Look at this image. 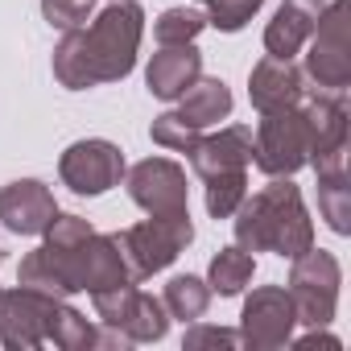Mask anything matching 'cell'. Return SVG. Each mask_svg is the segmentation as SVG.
Instances as JSON below:
<instances>
[{
  "mask_svg": "<svg viewBox=\"0 0 351 351\" xmlns=\"http://www.w3.org/2000/svg\"><path fill=\"white\" fill-rule=\"evenodd\" d=\"M0 265H5V252H0Z\"/></svg>",
  "mask_w": 351,
  "mask_h": 351,
  "instance_id": "cell-32",
  "label": "cell"
},
{
  "mask_svg": "<svg viewBox=\"0 0 351 351\" xmlns=\"http://www.w3.org/2000/svg\"><path fill=\"white\" fill-rule=\"evenodd\" d=\"M191 169L203 182L223 178V173H248L252 165V128L248 124H228L219 132H207L195 141V149L186 153Z\"/></svg>",
  "mask_w": 351,
  "mask_h": 351,
  "instance_id": "cell-14",
  "label": "cell"
},
{
  "mask_svg": "<svg viewBox=\"0 0 351 351\" xmlns=\"http://www.w3.org/2000/svg\"><path fill=\"white\" fill-rule=\"evenodd\" d=\"M203 75V54L195 50V42L186 46H161L149 66H145V83H149V95L157 99H182L186 87Z\"/></svg>",
  "mask_w": 351,
  "mask_h": 351,
  "instance_id": "cell-17",
  "label": "cell"
},
{
  "mask_svg": "<svg viewBox=\"0 0 351 351\" xmlns=\"http://www.w3.org/2000/svg\"><path fill=\"white\" fill-rule=\"evenodd\" d=\"M306 54V79H314L322 91H347L351 83V50H347V0L322 5V17L310 34Z\"/></svg>",
  "mask_w": 351,
  "mask_h": 351,
  "instance_id": "cell-9",
  "label": "cell"
},
{
  "mask_svg": "<svg viewBox=\"0 0 351 351\" xmlns=\"http://www.w3.org/2000/svg\"><path fill=\"white\" fill-rule=\"evenodd\" d=\"M318 17H322V0H281V9L265 29V50L273 58H293L310 42Z\"/></svg>",
  "mask_w": 351,
  "mask_h": 351,
  "instance_id": "cell-18",
  "label": "cell"
},
{
  "mask_svg": "<svg viewBox=\"0 0 351 351\" xmlns=\"http://www.w3.org/2000/svg\"><path fill=\"white\" fill-rule=\"evenodd\" d=\"M149 136H153L161 149H173V153H191V149H195V141H199L203 132H195L191 124H182L178 116H173V112H161V116L153 120Z\"/></svg>",
  "mask_w": 351,
  "mask_h": 351,
  "instance_id": "cell-29",
  "label": "cell"
},
{
  "mask_svg": "<svg viewBox=\"0 0 351 351\" xmlns=\"http://www.w3.org/2000/svg\"><path fill=\"white\" fill-rule=\"evenodd\" d=\"M236 244L244 252H277L285 261L302 256L314 244V219L302 203V191L293 178H273L256 195H244V203L232 215Z\"/></svg>",
  "mask_w": 351,
  "mask_h": 351,
  "instance_id": "cell-3",
  "label": "cell"
},
{
  "mask_svg": "<svg viewBox=\"0 0 351 351\" xmlns=\"http://www.w3.org/2000/svg\"><path fill=\"white\" fill-rule=\"evenodd\" d=\"M182 343L191 351H199V347H240V330H232V326H207V322L195 318Z\"/></svg>",
  "mask_w": 351,
  "mask_h": 351,
  "instance_id": "cell-30",
  "label": "cell"
},
{
  "mask_svg": "<svg viewBox=\"0 0 351 351\" xmlns=\"http://www.w3.org/2000/svg\"><path fill=\"white\" fill-rule=\"evenodd\" d=\"M145 38V9L136 0H112L83 29H66L54 46V79L66 91H91L99 83H120L136 66Z\"/></svg>",
  "mask_w": 351,
  "mask_h": 351,
  "instance_id": "cell-1",
  "label": "cell"
},
{
  "mask_svg": "<svg viewBox=\"0 0 351 351\" xmlns=\"http://www.w3.org/2000/svg\"><path fill=\"white\" fill-rule=\"evenodd\" d=\"M298 326V310L285 285H261L244 298L240 310V347L252 351H277L293 339Z\"/></svg>",
  "mask_w": 351,
  "mask_h": 351,
  "instance_id": "cell-12",
  "label": "cell"
},
{
  "mask_svg": "<svg viewBox=\"0 0 351 351\" xmlns=\"http://www.w3.org/2000/svg\"><path fill=\"white\" fill-rule=\"evenodd\" d=\"M203 13H207V25H215L219 34H240L256 13L265 0H199Z\"/></svg>",
  "mask_w": 351,
  "mask_h": 351,
  "instance_id": "cell-27",
  "label": "cell"
},
{
  "mask_svg": "<svg viewBox=\"0 0 351 351\" xmlns=\"http://www.w3.org/2000/svg\"><path fill=\"white\" fill-rule=\"evenodd\" d=\"M42 236H46L42 248L54 261L66 293H104V289H116V285L132 281L116 236H99L83 215H62L58 211Z\"/></svg>",
  "mask_w": 351,
  "mask_h": 351,
  "instance_id": "cell-2",
  "label": "cell"
},
{
  "mask_svg": "<svg viewBox=\"0 0 351 351\" xmlns=\"http://www.w3.org/2000/svg\"><path fill=\"white\" fill-rule=\"evenodd\" d=\"M289 343H293V347H302V351H310V347H330V351H339V347H343L335 335H326V326H310V335L289 339Z\"/></svg>",
  "mask_w": 351,
  "mask_h": 351,
  "instance_id": "cell-31",
  "label": "cell"
},
{
  "mask_svg": "<svg viewBox=\"0 0 351 351\" xmlns=\"http://www.w3.org/2000/svg\"><path fill=\"white\" fill-rule=\"evenodd\" d=\"M203 186H207V215L211 219H232L236 207L248 195V173H223V178H211Z\"/></svg>",
  "mask_w": 351,
  "mask_h": 351,
  "instance_id": "cell-25",
  "label": "cell"
},
{
  "mask_svg": "<svg viewBox=\"0 0 351 351\" xmlns=\"http://www.w3.org/2000/svg\"><path fill=\"white\" fill-rule=\"evenodd\" d=\"M161 306L169 310V318H182V322H195L207 314L211 306V285L195 273H178V277H169L165 293H161Z\"/></svg>",
  "mask_w": 351,
  "mask_h": 351,
  "instance_id": "cell-22",
  "label": "cell"
},
{
  "mask_svg": "<svg viewBox=\"0 0 351 351\" xmlns=\"http://www.w3.org/2000/svg\"><path fill=\"white\" fill-rule=\"evenodd\" d=\"M58 298L17 285V289H0V343L13 351H34L46 347L50 335V314H54Z\"/></svg>",
  "mask_w": 351,
  "mask_h": 351,
  "instance_id": "cell-13",
  "label": "cell"
},
{
  "mask_svg": "<svg viewBox=\"0 0 351 351\" xmlns=\"http://www.w3.org/2000/svg\"><path fill=\"white\" fill-rule=\"evenodd\" d=\"M91 302H95L99 322L120 330L128 343H157L169 330V310L161 306V298L136 289L132 281L116 285V289H104V293H91Z\"/></svg>",
  "mask_w": 351,
  "mask_h": 351,
  "instance_id": "cell-7",
  "label": "cell"
},
{
  "mask_svg": "<svg viewBox=\"0 0 351 351\" xmlns=\"http://www.w3.org/2000/svg\"><path fill=\"white\" fill-rule=\"evenodd\" d=\"M302 112L310 120V161L314 173H326V169H343L347 165V99L343 91H306L302 99Z\"/></svg>",
  "mask_w": 351,
  "mask_h": 351,
  "instance_id": "cell-11",
  "label": "cell"
},
{
  "mask_svg": "<svg viewBox=\"0 0 351 351\" xmlns=\"http://www.w3.org/2000/svg\"><path fill=\"white\" fill-rule=\"evenodd\" d=\"M42 17L54 29H83L95 17V0H42Z\"/></svg>",
  "mask_w": 351,
  "mask_h": 351,
  "instance_id": "cell-28",
  "label": "cell"
},
{
  "mask_svg": "<svg viewBox=\"0 0 351 351\" xmlns=\"http://www.w3.org/2000/svg\"><path fill=\"white\" fill-rule=\"evenodd\" d=\"M173 116H178L182 124H191L195 132H207L211 124L228 120L232 116V87L223 79H195L186 87V95L178 99V108H173Z\"/></svg>",
  "mask_w": 351,
  "mask_h": 351,
  "instance_id": "cell-19",
  "label": "cell"
},
{
  "mask_svg": "<svg viewBox=\"0 0 351 351\" xmlns=\"http://www.w3.org/2000/svg\"><path fill=\"white\" fill-rule=\"evenodd\" d=\"M124 186H128V199L145 215H182V211H191L186 169L169 157H145V161L128 165Z\"/></svg>",
  "mask_w": 351,
  "mask_h": 351,
  "instance_id": "cell-10",
  "label": "cell"
},
{
  "mask_svg": "<svg viewBox=\"0 0 351 351\" xmlns=\"http://www.w3.org/2000/svg\"><path fill=\"white\" fill-rule=\"evenodd\" d=\"M252 161L269 178H293L310 161V120L298 108L261 112V124L252 132Z\"/></svg>",
  "mask_w": 351,
  "mask_h": 351,
  "instance_id": "cell-5",
  "label": "cell"
},
{
  "mask_svg": "<svg viewBox=\"0 0 351 351\" xmlns=\"http://www.w3.org/2000/svg\"><path fill=\"white\" fill-rule=\"evenodd\" d=\"M203 29H207V13H203V9H191V5H173V9H165V13L153 21L157 46H186V42H195Z\"/></svg>",
  "mask_w": 351,
  "mask_h": 351,
  "instance_id": "cell-24",
  "label": "cell"
},
{
  "mask_svg": "<svg viewBox=\"0 0 351 351\" xmlns=\"http://www.w3.org/2000/svg\"><path fill=\"white\" fill-rule=\"evenodd\" d=\"M318 215L335 236L351 232V182H347V165L318 173Z\"/></svg>",
  "mask_w": 351,
  "mask_h": 351,
  "instance_id": "cell-21",
  "label": "cell"
},
{
  "mask_svg": "<svg viewBox=\"0 0 351 351\" xmlns=\"http://www.w3.org/2000/svg\"><path fill=\"white\" fill-rule=\"evenodd\" d=\"M112 236H116V244H120V252L128 261L132 281L141 285L145 277L169 269L191 248L195 223H191V211H182V215H149L145 223H132V228L112 232Z\"/></svg>",
  "mask_w": 351,
  "mask_h": 351,
  "instance_id": "cell-4",
  "label": "cell"
},
{
  "mask_svg": "<svg viewBox=\"0 0 351 351\" xmlns=\"http://www.w3.org/2000/svg\"><path fill=\"white\" fill-rule=\"evenodd\" d=\"M339 285H343V265H339L335 252L310 244L302 256H293L289 298H293L298 322H306V326H330L335 322V306H339Z\"/></svg>",
  "mask_w": 351,
  "mask_h": 351,
  "instance_id": "cell-6",
  "label": "cell"
},
{
  "mask_svg": "<svg viewBox=\"0 0 351 351\" xmlns=\"http://www.w3.org/2000/svg\"><path fill=\"white\" fill-rule=\"evenodd\" d=\"M252 273H256V256L244 252L240 244H232V248H219V252L211 256L207 285H211V293H219V298H240V293L248 289Z\"/></svg>",
  "mask_w": 351,
  "mask_h": 351,
  "instance_id": "cell-20",
  "label": "cell"
},
{
  "mask_svg": "<svg viewBox=\"0 0 351 351\" xmlns=\"http://www.w3.org/2000/svg\"><path fill=\"white\" fill-rule=\"evenodd\" d=\"M306 71L293 58H273L265 54L252 75H248V99L256 112H277V108H298L306 99Z\"/></svg>",
  "mask_w": 351,
  "mask_h": 351,
  "instance_id": "cell-16",
  "label": "cell"
},
{
  "mask_svg": "<svg viewBox=\"0 0 351 351\" xmlns=\"http://www.w3.org/2000/svg\"><path fill=\"white\" fill-rule=\"evenodd\" d=\"M46 343H54L62 351H87V347H95V326H91L87 314H79L75 306H66V298H58V306L50 314Z\"/></svg>",
  "mask_w": 351,
  "mask_h": 351,
  "instance_id": "cell-23",
  "label": "cell"
},
{
  "mask_svg": "<svg viewBox=\"0 0 351 351\" xmlns=\"http://www.w3.org/2000/svg\"><path fill=\"white\" fill-rule=\"evenodd\" d=\"M17 285H29V289H42V293H54V298H71L54 261L46 256V248H34L21 256V269H17Z\"/></svg>",
  "mask_w": 351,
  "mask_h": 351,
  "instance_id": "cell-26",
  "label": "cell"
},
{
  "mask_svg": "<svg viewBox=\"0 0 351 351\" xmlns=\"http://www.w3.org/2000/svg\"><path fill=\"white\" fill-rule=\"evenodd\" d=\"M124 169H128L124 149L112 145V141H104V136L75 141L58 157V178H62V186H71L75 195H87V199L108 195L112 186H120L124 182Z\"/></svg>",
  "mask_w": 351,
  "mask_h": 351,
  "instance_id": "cell-8",
  "label": "cell"
},
{
  "mask_svg": "<svg viewBox=\"0 0 351 351\" xmlns=\"http://www.w3.org/2000/svg\"><path fill=\"white\" fill-rule=\"evenodd\" d=\"M54 215H58V203L42 178H17L0 191V223L13 236H42Z\"/></svg>",
  "mask_w": 351,
  "mask_h": 351,
  "instance_id": "cell-15",
  "label": "cell"
}]
</instances>
